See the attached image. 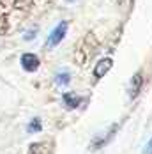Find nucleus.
Masks as SVG:
<instances>
[{"label": "nucleus", "mask_w": 152, "mask_h": 154, "mask_svg": "<svg viewBox=\"0 0 152 154\" xmlns=\"http://www.w3.org/2000/svg\"><path fill=\"white\" fill-rule=\"evenodd\" d=\"M35 34H37V29H34V30L27 32V34H25V41H32V39H34L32 35H35Z\"/></svg>", "instance_id": "6e6552de"}, {"label": "nucleus", "mask_w": 152, "mask_h": 154, "mask_svg": "<svg viewBox=\"0 0 152 154\" xmlns=\"http://www.w3.org/2000/svg\"><path fill=\"white\" fill-rule=\"evenodd\" d=\"M141 83H143V80H141V73H136L135 76L131 78V83H129V97L131 99H135L140 92V89H141Z\"/></svg>", "instance_id": "20e7f679"}, {"label": "nucleus", "mask_w": 152, "mask_h": 154, "mask_svg": "<svg viewBox=\"0 0 152 154\" xmlns=\"http://www.w3.org/2000/svg\"><path fill=\"white\" fill-rule=\"evenodd\" d=\"M41 128H43V126H41V119H32L27 129H29L30 133H32V131H35V133H37V131H41Z\"/></svg>", "instance_id": "0eeeda50"}, {"label": "nucleus", "mask_w": 152, "mask_h": 154, "mask_svg": "<svg viewBox=\"0 0 152 154\" xmlns=\"http://www.w3.org/2000/svg\"><path fill=\"white\" fill-rule=\"evenodd\" d=\"M21 66H23L25 71L34 73V71H37V67H39V57L34 55V53H23V55H21Z\"/></svg>", "instance_id": "f03ea898"}, {"label": "nucleus", "mask_w": 152, "mask_h": 154, "mask_svg": "<svg viewBox=\"0 0 152 154\" xmlns=\"http://www.w3.org/2000/svg\"><path fill=\"white\" fill-rule=\"evenodd\" d=\"M111 59H103V60L97 62V66H96V69H94V76L96 78H103L106 75L108 71L111 69Z\"/></svg>", "instance_id": "7ed1b4c3"}, {"label": "nucleus", "mask_w": 152, "mask_h": 154, "mask_svg": "<svg viewBox=\"0 0 152 154\" xmlns=\"http://www.w3.org/2000/svg\"><path fill=\"white\" fill-rule=\"evenodd\" d=\"M67 21H60L53 30H51V34L48 35V41H46V46L48 48H53L57 46L59 43H62V39L65 37V34H67Z\"/></svg>", "instance_id": "f257e3e1"}, {"label": "nucleus", "mask_w": 152, "mask_h": 154, "mask_svg": "<svg viewBox=\"0 0 152 154\" xmlns=\"http://www.w3.org/2000/svg\"><path fill=\"white\" fill-rule=\"evenodd\" d=\"M69 82H71V75H69L67 71L57 73V76H55V83H57V85H67Z\"/></svg>", "instance_id": "423d86ee"}, {"label": "nucleus", "mask_w": 152, "mask_h": 154, "mask_svg": "<svg viewBox=\"0 0 152 154\" xmlns=\"http://www.w3.org/2000/svg\"><path fill=\"white\" fill-rule=\"evenodd\" d=\"M143 154H152V138L149 140V143L145 145V149H143Z\"/></svg>", "instance_id": "1a4fd4ad"}, {"label": "nucleus", "mask_w": 152, "mask_h": 154, "mask_svg": "<svg viewBox=\"0 0 152 154\" xmlns=\"http://www.w3.org/2000/svg\"><path fill=\"white\" fill-rule=\"evenodd\" d=\"M62 97H64V103H65L67 108H78L80 103H81V97H78V96L73 94V92H65Z\"/></svg>", "instance_id": "39448f33"}]
</instances>
